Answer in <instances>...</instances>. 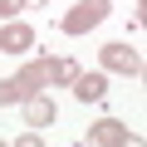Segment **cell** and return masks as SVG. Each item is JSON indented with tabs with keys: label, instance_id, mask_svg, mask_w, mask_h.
<instances>
[{
	"label": "cell",
	"instance_id": "obj_1",
	"mask_svg": "<svg viewBox=\"0 0 147 147\" xmlns=\"http://www.w3.org/2000/svg\"><path fill=\"white\" fill-rule=\"evenodd\" d=\"M74 79V64H34L30 74H20V79H10V84H0V103H25L30 93H34V84H44V79Z\"/></svg>",
	"mask_w": 147,
	"mask_h": 147
},
{
	"label": "cell",
	"instance_id": "obj_2",
	"mask_svg": "<svg viewBox=\"0 0 147 147\" xmlns=\"http://www.w3.org/2000/svg\"><path fill=\"white\" fill-rule=\"evenodd\" d=\"M103 15H108V0H79L74 15L64 20V30H69V34H84V30H93Z\"/></svg>",
	"mask_w": 147,
	"mask_h": 147
},
{
	"label": "cell",
	"instance_id": "obj_3",
	"mask_svg": "<svg viewBox=\"0 0 147 147\" xmlns=\"http://www.w3.org/2000/svg\"><path fill=\"white\" fill-rule=\"evenodd\" d=\"M34 34L25 30V25H5V30H0V49H25Z\"/></svg>",
	"mask_w": 147,
	"mask_h": 147
},
{
	"label": "cell",
	"instance_id": "obj_4",
	"mask_svg": "<svg viewBox=\"0 0 147 147\" xmlns=\"http://www.w3.org/2000/svg\"><path fill=\"white\" fill-rule=\"evenodd\" d=\"M74 93H79L84 103H93V98H103V79H98V74H88V79H79V88H74Z\"/></svg>",
	"mask_w": 147,
	"mask_h": 147
},
{
	"label": "cell",
	"instance_id": "obj_5",
	"mask_svg": "<svg viewBox=\"0 0 147 147\" xmlns=\"http://www.w3.org/2000/svg\"><path fill=\"white\" fill-rule=\"evenodd\" d=\"M108 64H113V69H137V54L123 49V44H113V49H108Z\"/></svg>",
	"mask_w": 147,
	"mask_h": 147
},
{
	"label": "cell",
	"instance_id": "obj_6",
	"mask_svg": "<svg viewBox=\"0 0 147 147\" xmlns=\"http://www.w3.org/2000/svg\"><path fill=\"white\" fill-rule=\"evenodd\" d=\"M49 118H54V103H44V98H34V103H30V123L39 127V123H49Z\"/></svg>",
	"mask_w": 147,
	"mask_h": 147
},
{
	"label": "cell",
	"instance_id": "obj_7",
	"mask_svg": "<svg viewBox=\"0 0 147 147\" xmlns=\"http://www.w3.org/2000/svg\"><path fill=\"white\" fill-rule=\"evenodd\" d=\"M93 137H98V142H113V137H123V132H118V123H103V127H98Z\"/></svg>",
	"mask_w": 147,
	"mask_h": 147
},
{
	"label": "cell",
	"instance_id": "obj_8",
	"mask_svg": "<svg viewBox=\"0 0 147 147\" xmlns=\"http://www.w3.org/2000/svg\"><path fill=\"white\" fill-rule=\"evenodd\" d=\"M20 5H25V0H0V15H15Z\"/></svg>",
	"mask_w": 147,
	"mask_h": 147
}]
</instances>
